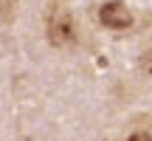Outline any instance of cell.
<instances>
[{
  "mask_svg": "<svg viewBox=\"0 0 152 141\" xmlns=\"http://www.w3.org/2000/svg\"><path fill=\"white\" fill-rule=\"evenodd\" d=\"M45 34L54 48H65L76 43V20L68 9H51L45 17Z\"/></svg>",
  "mask_w": 152,
  "mask_h": 141,
  "instance_id": "1",
  "label": "cell"
},
{
  "mask_svg": "<svg viewBox=\"0 0 152 141\" xmlns=\"http://www.w3.org/2000/svg\"><path fill=\"white\" fill-rule=\"evenodd\" d=\"M99 23L110 31H127V28H132L135 17L124 0H107L99 6Z\"/></svg>",
  "mask_w": 152,
  "mask_h": 141,
  "instance_id": "2",
  "label": "cell"
},
{
  "mask_svg": "<svg viewBox=\"0 0 152 141\" xmlns=\"http://www.w3.org/2000/svg\"><path fill=\"white\" fill-rule=\"evenodd\" d=\"M141 70H144L147 76H152V48H147V51L141 54Z\"/></svg>",
  "mask_w": 152,
  "mask_h": 141,
  "instance_id": "3",
  "label": "cell"
}]
</instances>
